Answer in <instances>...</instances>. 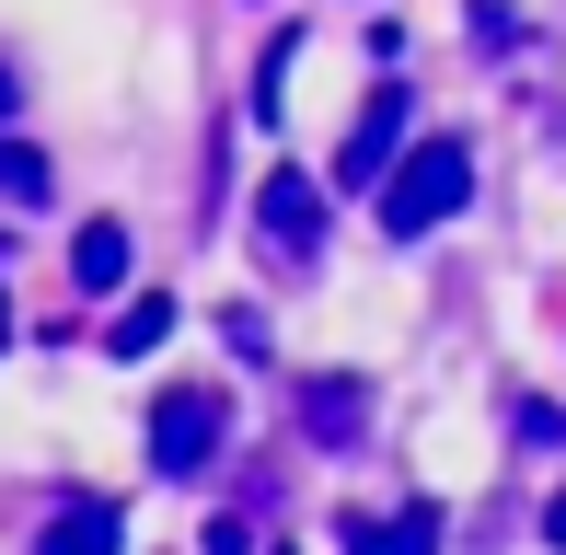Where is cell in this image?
Returning <instances> with one entry per match:
<instances>
[{
    "mask_svg": "<svg viewBox=\"0 0 566 555\" xmlns=\"http://www.w3.org/2000/svg\"><path fill=\"white\" fill-rule=\"evenodd\" d=\"M70 290H127V220H82V243H70Z\"/></svg>",
    "mask_w": 566,
    "mask_h": 555,
    "instance_id": "5b68a950",
    "label": "cell"
},
{
    "mask_svg": "<svg viewBox=\"0 0 566 555\" xmlns=\"http://www.w3.org/2000/svg\"><path fill=\"white\" fill-rule=\"evenodd\" d=\"M347 555H440V510H405V521H347Z\"/></svg>",
    "mask_w": 566,
    "mask_h": 555,
    "instance_id": "52a82bcc",
    "label": "cell"
},
{
    "mask_svg": "<svg viewBox=\"0 0 566 555\" xmlns=\"http://www.w3.org/2000/svg\"><path fill=\"white\" fill-rule=\"evenodd\" d=\"M35 555H116V510H105V498H70V510L46 521Z\"/></svg>",
    "mask_w": 566,
    "mask_h": 555,
    "instance_id": "8992f818",
    "label": "cell"
},
{
    "mask_svg": "<svg viewBox=\"0 0 566 555\" xmlns=\"http://www.w3.org/2000/svg\"><path fill=\"white\" fill-rule=\"evenodd\" d=\"M462 197H474V150L462 139H405V163L381 174V232L417 243V232H440Z\"/></svg>",
    "mask_w": 566,
    "mask_h": 555,
    "instance_id": "6da1fadb",
    "label": "cell"
},
{
    "mask_svg": "<svg viewBox=\"0 0 566 555\" xmlns=\"http://www.w3.org/2000/svg\"><path fill=\"white\" fill-rule=\"evenodd\" d=\"M12 105H23V93H12V70H0V116H12Z\"/></svg>",
    "mask_w": 566,
    "mask_h": 555,
    "instance_id": "7c38bea8",
    "label": "cell"
},
{
    "mask_svg": "<svg viewBox=\"0 0 566 555\" xmlns=\"http://www.w3.org/2000/svg\"><path fill=\"white\" fill-rule=\"evenodd\" d=\"M220 428H231V394H209V383L163 394V406H150V463H163V474H209Z\"/></svg>",
    "mask_w": 566,
    "mask_h": 555,
    "instance_id": "7a4b0ae2",
    "label": "cell"
},
{
    "mask_svg": "<svg viewBox=\"0 0 566 555\" xmlns=\"http://www.w3.org/2000/svg\"><path fill=\"white\" fill-rule=\"evenodd\" d=\"M405 163V93L381 82L370 105H358V128H347V150H336V186H381V174Z\"/></svg>",
    "mask_w": 566,
    "mask_h": 555,
    "instance_id": "277c9868",
    "label": "cell"
},
{
    "mask_svg": "<svg viewBox=\"0 0 566 555\" xmlns=\"http://www.w3.org/2000/svg\"><path fill=\"white\" fill-rule=\"evenodd\" d=\"M0 347H12V290H0Z\"/></svg>",
    "mask_w": 566,
    "mask_h": 555,
    "instance_id": "4fadbf2b",
    "label": "cell"
},
{
    "mask_svg": "<svg viewBox=\"0 0 566 555\" xmlns=\"http://www.w3.org/2000/svg\"><path fill=\"white\" fill-rule=\"evenodd\" d=\"M163 336H174V301H163V290H139V301H127V313L105 324V347H116V359H150Z\"/></svg>",
    "mask_w": 566,
    "mask_h": 555,
    "instance_id": "ba28073f",
    "label": "cell"
},
{
    "mask_svg": "<svg viewBox=\"0 0 566 555\" xmlns=\"http://www.w3.org/2000/svg\"><path fill=\"white\" fill-rule=\"evenodd\" d=\"M544 544H555V555H566V486H555V510H544Z\"/></svg>",
    "mask_w": 566,
    "mask_h": 555,
    "instance_id": "8fae6325",
    "label": "cell"
},
{
    "mask_svg": "<svg viewBox=\"0 0 566 555\" xmlns=\"http://www.w3.org/2000/svg\"><path fill=\"white\" fill-rule=\"evenodd\" d=\"M254 232H266L277 266H313L324 255V186L313 174H266V186H254Z\"/></svg>",
    "mask_w": 566,
    "mask_h": 555,
    "instance_id": "3957f363",
    "label": "cell"
},
{
    "mask_svg": "<svg viewBox=\"0 0 566 555\" xmlns=\"http://www.w3.org/2000/svg\"><path fill=\"white\" fill-rule=\"evenodd\" d=\"M301 417H313L324 440H347V428L370 417V394H358V383H313V406H301Z\"/></svg>",
    "mask_w": 566,
    "mask_h": 555,
    "instance_id": "30bf717a",
    "label": "cell"
},
{
    "mask_svg": "<svg viewBox=\"0 0 566 555\" xmlns=\"http://www.w3.org/2000/svg\"><path fill=\"white\" fill-rule=\"evenodd\" d=\"M0 197H12V209H35V197H46V150H35V139H0Z\"/></svg>",
    "mask_w": 566,
    "mask_h": 555,
    "instance_id": "9c48e42d",
    "label": "cell"
}]
</instances>
